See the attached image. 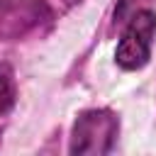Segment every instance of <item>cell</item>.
<instances>
[{"mask_svg":"<svg viewBox=\"0 0 156 156\" xmlns=\"http://www.w3.org/2000/svg\"><path fill=\"white\" fill-rule=\"evenodd\" d=\"M15 102V83L5 66H0V115L7 112Z\"/></svg>","mask_w":156,"mask_h":156,"instance_id":"3957f363","label":"cell"},{"mask_svg":"<svg viewBox=\"0 0 156 156\" xmlns=\"http://www.w3.org/2000/svg\"><path fill=\"white\" fill-rule=\"evenodd\" d=\"M154 34H156V15L151 10H139L129 20V24L117 44V51H115L117 66L124 71L141 68L151 56Z\"/></svg>","mask_w":156,"mask_h":156,"instance_id":"6da1fadb","label":"cell"},{"mask_svg":"<svg viewBox=\"0 0 156 156\" xmlns=\"http://www.w3.org/2000/svg\"><path fill=\"white\" fill-rule=\"evenodd\" d=\"M117 136V117L110 110H88L73 124L71 154H107Z\"/></svg>","mask_w":156,"mask_h":156,"instance_id":"7a4b0ae2","label":"cell"}]
</instances>
